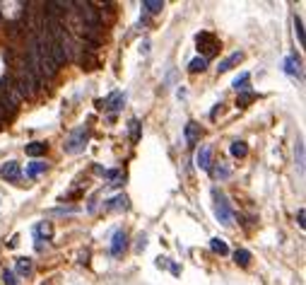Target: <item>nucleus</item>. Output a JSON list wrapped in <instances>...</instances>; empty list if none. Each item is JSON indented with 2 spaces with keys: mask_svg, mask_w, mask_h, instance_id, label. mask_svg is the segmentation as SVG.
<instances>
[{
  "mask_svg": "<svg viewBox=\"0 0 306 285\" xmlns=\"http://www.w3.org/2000/svg\"><path fill=\"white\" fill-rule=\"evenodd\" d=\"M104 176L111 181V186H121L123 181H125V174L123 172H118V169H111V172H104Z\"/></svg>",
  "mask_w": 306,
  "mask_h": 285,
  "instance_id": "obj_18",
  "label": "nucleus"
},
{
  "mask_svg": "<svg viewBox=\"0 0 306 285\" xmlns=\"http://www.w3.org/2000/svg\"><path fill=\"white\" fill-rule=\"evenodd\" d=\"M297 167H299V172H304V145H302V140L297 143Z\"/></svg>",
  "mask_w": 306,
  "mask_h": 285,
  "instance_id": "obj_27",
  "label": "nucleus"
},
{
  "mask_svg": "<svg viewBox=\"0 0 306 285\" xmlns=\"http://www.w3.org/2000/svg\"><path fill=\"white\" fill-rule=\"evenodd\" d=\"M210 249L215 251V254H220V256H227L229 254V246L224 240H220V237H215V240H210Z\"/></svg>",
  "mask_w": 306,
  "mask_h": 285,
  "instance_id": "obj_16",
  "label": "nucleus"
},
{
  "mask_svg": "<svg viewBox=\"0 0 306 285\" xmlns=\"http://www.w3.org/2000/svg\"><path fill=\"white\" fill-rule=\"evenodd\" d=\"M205 68H207V58H203V56H200V58H193L191 63H188V70H191V73H203Z\"/></svg>",
  "mask_w": 306,
  "mask_h": 285,
  "instance_id": "obj_22",
  "label": "nucleus"
},
{
  "mask_svg": "<svg viewBox=\"0 0 306 285\" xmlns=\"http://www.w3.org/2000/svg\"><path fill=\"white\" fill-rule=\"evenodd\" d=\"M229 153L234 155V157H239V160H241V157H246V155H248V148H246V143H244V140H234V143L229 145Z\"/></svg>",
  "mask_w": 306,
  "mask_h": 285,
  "instance_id": "obj_13",
  "label": "nucleus"
},
{
  "mask_svg": "<svg viewBox=\"0 0 306 285\" xmlns=\"http://www.w3.org/2000/svg\"><path fill=\"white\" fill-rule=\"evenodd\" d=\"M2 283H5V285H20V283H17V276H15L12 271H7V268L2 271Z\"/></svg>",
  "mask_w": 306,
  "mask_h": 285,
  "instance_id": "obj_29",
  "label": "nucleus"
},
{
  "mask_svg": "<svg viewBox=\"0 0 306 285\" xmlns=\"http://www.w3.org/2000/svg\"><path fill=\"white\" fill-rule=\"evenodd\" d=\"M80 63H82V68H84V70H94V68L99 66V63H97V58H94L92 53H87L84 48H82V53H80Z\"/></svg>",
  "mask_w": 306,
  "mask_h": 285,
  "instance_id": "obj_15",
  "label": "nucleus"
},
{
  "mask_svg": "<svg viewBox=\"0 0 306 285\" xmlns=\"http://www.w3.org/2000/svg\"><path fill=\"white\" fill-rule=\"evenodd\" d=\"M104 208H106V210H125V208H128V198L121 194V196H116V198H111V201H106Z\"/></svg>",
  "mask_w": 306,
  "mask_h": 285,
  "instance_id": "obj_14",
  "label": "nucleus"
},
{
  "mask_svg": "<svg viewBox=\"0 0 306 285\" xmlns=\"http://www.w3.org/2000/svg\"><path fill=\"white\" fill-rule=\"evenodd\" d=\"M84 143H87V128H84V126H80V128H75V131L68 135V140H65L63 150H65L68 155H77V153H82V150H84Z\"/></svg>",
  "mask_w": 306,
  "mask_h": 285,
  "instance_id": "obj_3",
  "label": "nucleus"
},
{
  "mask_svg": "<svg viewBox=\"0 0 306 285\" xmlns=\"http://www.w3.org/2000/svg\"><path fill=\"white\" fill-rule=\"evenodd\" d=\"M195 44H198V51L203 53V58H207V56L220 51V41H217V37L212 32H198L195 34Z\"/></svg>",
  "mask_w": 306,
  "mask_h": 285,
  "instance_id": "obj_2",
  "label": "nucleus"
},
{
  "mask_svg": "<svg viewBox=\"0 0 306 285\" xmlns=\"http://www.w3.org/2000/svg\"><path fill=\"white\" fill-rule=\"evenodd\" d=\"M46 167H48L46 162H32L29 167H27L24 176H27V179H37L39 174H43V172H46Z\"/></svg>",
  "mask_w": 306,
  "mask_h": 285,
  "instance_id": "obj_12",
  "label": "nucleus"
},
{
  "mask_svg": "<svg viewBox=\"0 0 306 285\" xmlns=\"http://www.w3.org/2000/svg\"><path fill=\"white\" fill-rule=\"evenodd\" d=\"M294 34H297L299 44L304 46V24H302V20H299V17H294Z\"/></svg>",
  "mask_w": 306,
  "mask_h": 285,
  "instance_id": "obj_26",
  "label": "nucleus"
},
{
  "mask_svg": "<svg viewBox=\"0 0 306 285\" xmlns=\"http://www.w3.org/2000/svg\"><path fill=\"white\" fill-rule=\"evenodd\" d=\"M24 150H27V155H29V157H39V155H43V153H46V143H29Z\"/></svg>",
  "mask_w": 306,
  "mask_h": 285,
  "instance_id": "obj_20",
  "label": "nucleus"
},
{
  "mask_svg": "<svg viewBox=\"0 0 306 285\" xmlns=\"http://www.w3.org/2000/svg\"><path fill=\"white\" fill-rule=\"evenodd\" d=\"M285 73L292 75V78H302V61H299L294 53L285 58Z\"/></svg>",
  "mask_w": 306,
  "mask_h": 285,
  "instance_id": "obj_7",
  "label": "nucleus"
},
{
  "mask_svg": "<svg viewBox=\"0 0 306 285\" xmlns=\"http://www.w3.org/2000/svg\"><path fill=\"white\" fill-rule=\"evenodd\" d=\"M304 218H306V213H304V208H302V210L297 213V220H299V227H304V225H306V222H304Z\"/></svg>",
  "mask_w": 306,
  "mask_h": 285,
  "instance_id": "obj_30",
  "label": "nucleus"
},
{
  "mask_svg": "<svg viewBox=\"0 0 306 285\" xmlns=\"http://www.w3.org/2000/svg\"><path fill=\"white\" fill-rule=\"evenodd\" d=\"M253 99H256V94H253V92H244V94H239L236 107H246V104H251Z\"/></svg>",
  "mask_w": 306,
  "mask_h": 285,
  "instance_id": "obj_25",
  "label": "nucleus"
},
{
  "mask_svg": "<svg viewBox=\"0 0 306 285\" xmlns=\"http://www.w3.org/2000/svg\"><path fill=\"white\" fill-rule=\"evenodd\" d=\"M143 10H147L150 15H157V12L164 10V2H162V0H145V2H143Z\"/></svg>",
  "mask_w": 306,
  "mask_h": 285,
  "instance_id": "obj_19",
  "label": "nucleus"
},
{
  "mask_svg": "<svg viewBox=\"0 0 306 285\" xmlns=\"http://www.w3.org/2000/svg\"><path fill=\"white\" fill-rule=\"evenodd\" d=\"M212 198H215V218L222 225H234V210H231L227 196L220 189H212Z\"/></svg>",
  "mask_w": 306,
  "mask_h": 285,
  "instance_id": "obj_1",
  "label": "nucleus"
},
{
  "mask_svg": "<svg viewBox=\"0 0 306 285\" xmlns=\"http://www.w3.org/2000/svg\"><path fill=\"white\" fill-rule=\"evenodd\" d=\"M241 61H244V53H241V51H236V53H231V56H227L224 61H220L217 70H220V73H227V70H231L234 66H239Z\"/></svg>",
  "mask_w": 306,
  "mask_h": 285,
  "instance_id": "obj_8",
  "label": "nucleus"
},
{
  "mask_svg": "<svg viewBox=\"0 0 306 285\" xmlns=\"http://www.w3.org/2000/svg\"><path fill=\"white\" fill-rule=\"evenodd\" d=\"M125 104V92H111L106 99H99L97 107L99 109H109V111H121Z\"/></svg>",
  "mask_w": 306,
  "mask_h": 285,
  "instance_id": "obj_4",
  "label": "nucleus"
},
{
  "mask_svg": "<svg viewBox=\"0 0 306 285\" xmlns=\"http://www.w3.org/2000/svg\"><path fill=\"white\" fill-rule=\"evenodd\" d=\"M128 126H130V140H133V143H138V140H140V121H138V119H133Z\"/></svg>",
  "mask_w": 306,
  "mask_h": 285,
  "instance_id": "obj_24",
  "label": "nucleus"
},
{
  "mask_svg": "<svg viewBox=\"0 0 306 285\" xmlns=\"http://www.w3.org/2000/svg\"><path fill=\"white\" fill-rule=\"evenodd\" d=\"M248 80H251V75H248V73H241V75L234 80V89H236V92H246V89H248Z\"/></svg>",
  "mask_w": 306,
  "mask_h": 285,
  "instance_id": "obj_23",
  "label": "nucleus"
},
{
  "mask_svg": "<svg viewBox=\"0 0 306 285\" xmlns=\"http://www.w3.org/2000/svg\"><path fill=\"white\" fill-rule=\"evenodd\" d=\"M229 169H227V167H215V169H212V176H215V179H229Z\"/></svg>",
  "mask_w": 306,
  "mask_h": 285,
  "instance_id": "obj_28",
  "label": "nucleus"
},
{
  "mask_svg": "<svg viewBox=\"0 0 306 285\" xmlns=\"http://www.w3.org/2000/svg\"><path fill=\"white\" fill-rule=\"evenodd\" d=\"M0 176L7 179V181H20L22 179V169L17 162H5L0 167Z\"/></svg>",
  "mask_w": 306,
  "mask_h": 285,
  "instance_id": "obj_6",
  "label": "nucleus"
},
{
  "mask_svg": "<svg viewBox=\"0 0 306 285\" xmlns=\"http://www.w3.org/2000/svg\"><path fill=\"white\" fill-rule=\"evenodd\" d=\"M32 271H34L32 259H17V273L20 276H32Z\"/></svg>",
  "mask_w": 306,
  "mask_h": 285,
  "instance_id": "obj_17",
  "label": "nucleus"
},
{
  "mask_svg": "<svg viewBox=\"0 0 306 285\" xmlns=\"http://www.w3.org/2000/svg\"><path fill=\"white\" fill-rule=\"evenodd\" d=\"M210 157H212V150L207 148V145H203L200 150H198V155H195V164L200 167V169H210Z\"/></svg>",
  "mask_w": 306,
  "mask_h": 285,
  "instance_id": "obj_10",
  "label": "nucleus"
},
{
  "mask_svg": "<svg viewBox=\"0 0 306 285\" xmlns=\"http://www.w3.org/2000/svg\"><path fill=\"white\" fill-rule=\"evenodd\" d=\"M234 261H236L239 266H248V263H251V254H248L246 249H236V251H234Z\"/></svg>",
  "mask_w": 306,
  "mask_h": 285,
  "instance_id": "obj_21",
  "label": "nucleus"
},
{
  "mask_svg": "<svg viewBox=\"0 0 306 285\" xmlns=\"http://www.w3.org/2000/svg\"><path fill=\"white\" fill-rule=\"evenodd\" d=\"M200 135H203V131H200V126L195 121H188L186 123V143L193 145V143H198L200 140Z\"/></svg>",
  "mask_w": 306,
  "mask_h": 285,
  "instance_id": "obj_11",
  "label": "nucleus"
},
{
  "mask_svg": "<svg viewBox=\"0 0 306 285\" xmlns=\"http://www.w3.org/2000/svg\"><path fill=\"white\" fill-rule=\"evenodd\" d=\"M34 237H37V249L41 251V249H43V242L53 237V227H51L48 222H39L37 227H34Z\"/></svg>",
  "mask_w": 306,
  "mask_h": 285,
  "instance_id": "obj_5",
  "label": "nucleus"
},
{
  "mask_svg": "<svg viewBox=\"0 0 306 285\" xmlns=\"http://www.w3.org/2000/svg\"><path fill=\"white\" fill-rule=\"evenodd\" d=\"M125 242H128L125 232H123V230H118V232L114 235V240H111V256H121V254H123V249H125Z\"/></svg>",
  "mask_w": 306,
  "mask_h": 285,
  "instance_id": "obj_9",
  "label": "nucleus"
}]
</instances>
